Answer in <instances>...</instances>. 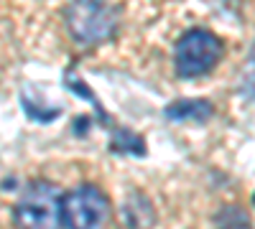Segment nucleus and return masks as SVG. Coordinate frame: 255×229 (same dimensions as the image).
Returning <instances> with one entry per match:
<instances>
[{
    "mask_svg": "<svg viewBox=\"0 0 255 229\" xmlns=\"http://www.w3.org/2000/svg\"><path fill=\"white\" fill-rule=\"evenodd\" d=\"M215 222H220V224L225 222L227 227H243V224H248V214H245V212H240L238 206H227V209H225Z\"/></svg>",
    "mask_w": 255,
    "mask_h": 229,
    "instance_id": "8",
    "label": "nucleus"
},
{
    "mask_svg": "<svg viewBox=\"0 0 255 229\" xmlns=\"http://www.w3.org/2000/svg\"><path fill=\"white\" fill-rule=\"evenodd\" d=\"M110 201L97 186L84 183L61 196V227L69 229H92L110 219Z\"/></svg>",
    "mask_w": 255,
    "mask_h": 229,
    "instance_id": "4",
    "label": "nucleus"
},
{
    "mask_svg": "<svg viewBox=\"0 0 255 229\" xmlns=\"http://www.w3.org/2000/svg\"><path fill=\"white\" fill-rule=\"evenodd\" d=\"M72 38L82 46L110 41L118 31V8L108 0H72L64 10Z\"/></svg>",
    "mask_w": 255,
    "mask_h": 229,
    "instance_id": "1",
    "label": "nucleus"
},
{
    "mask_svg": "<svg viewBox=\"0 0 255 229\" xmlns=\"http://www.w3.org/2000/svg\"><path fill=\"white\" fill-rule=\"evenodd\" d=\"M240 92L250 99H255V46L250 51V59L245 64V72H243V79H240Z\"/></svg>",
    "mask_w": 255,
    "mask_h": 229,
    "instance_id": "7",
    "label": "nucleus"
},
{
    "mask_svg": "<svg viewBox=\"0 0 255 229\" xmlns=\"http://www.w3.org/2000/svg\"><path fill=\"white\" fill-rule=\"evenodd\" d=\"M212 112H215V107L207 99H176L163 110V115L168 120H176V122H186V120L204 122L212 117Z\"/></svg>",
    "mask_w": 255,
    "mask_h": 229,
    "instance_id": "5",
    "label": "nucleus"
},
{
    "mask_svg": "<svg viewBox=\"0 0 255 229\" xmlns=\"http://www.w3.org/2000/svg\"><path fill=\"white\" fill-rule=\"evenodd\" d=\"M61 196L49 181L28 183L13 209V222L20 227H61Z\"/></svg>",
    "mask_w": 255,
    "mask_h": 229,
    "instance_id": "3",
    "label": "nucleus"
},
{
    "mask_svg": "<svg viewBox=\"0 0 255 229\" xmlns=\"http://www.w3.org/2000/svg\"><path fill=\"white\" fill-rule=\"evenodd\" d=\"M225 54V44L204 28H191L186 31L174 51V64H176V74L181 79H197L209 74L220 64V59Z\"/></svg>",
    "mask_w": 255,
    "mask_h": 229,
    "instance_id": "2",
    "label": "nucleus"
},
{
    "mask_svg": "<svg viewBox=\"0 0 255 229\" xmlns=\"http://www.w3.org/2000/svg\"><path fill=\"white\" fill-rule=\"evenodd\" d=\"M143 212H151L148 201H145L140 194L130 196V201H128V206H125V222L130 224V227H145V224H153V219H151V217H143Z\"/></svg>",
    "mask_w": 255,
    "mask_h": 229,
    "instance_id": "6",
    "label": "nucleus"
}]
</instances>
